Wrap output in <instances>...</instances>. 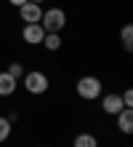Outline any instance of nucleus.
<instances>
[{"instance_id": "9b49d317", "label": "nucleus", "mask_w": 133, "mask_h": 147, "mask_svg": "<svg viewBox=\"0 0 133 147\" xmlns=\"http://www.w3.org/2000/svg\"><path fill=\"white\" fill-rule=\"evenodd\" d=\"M8 136H11V120L0 115V144H3V142L8 139Z\"/></svg>"}, {"instance_id": "4468645a", "label": "nucleus", "mask_w": 133, "mask_h": 147, "mask_svg": "<svg viewBox=\"0 0 133 147\" xmlns=\"http://www.w3.org/2000/svg\"><path fill=\"white\" fill-rule=\"evenodd\" d=\"M120 99H122V105H125V107H133V94H130V91H125Z\"/></svg>"}, {"instance_id": "6e6552de", "label": "nucleus", "mask_w": 133, "mask_h": 147, "mask_svg": "<svg viewBox=\"0 0 133 147\" xmlns=\"http://www.w3.org/2000/svg\"><path fill=\"white\" fill-rule=\"evenodd\" d=\"M16 91V78H11L8 72H0V96H11Z\"/></svg>"}, {"instance_id": "dca6fc26", "label": "nucleus", "mask_w": 133, "mask_h": 147, "mask_svg": "<svg viewBox=\"0 0 133 147\" xmlns=\"http://www.w3.org/2000/svg\"><path fill=\"white\" fill-rule=\"evenodd\" d=\"M32 3H43V0H32Z\"/></svg>"}, {"instance_id": "f8f14e48", "label": "nucleus", "mask_w": 133, "mask_h": 147, "mask_svg": "<svg viewBox=\"0 0 133 147\" xmlns=\"http://www.w3.org/2000/svg\"><path fill=\"white\" fill-rule=\"evenodd\" d=\"M122 46H125V51L133 48V27H130V24L122 27Z\"/></svg>"}, {"instance_id": "f257e3e1", "label": "nucleus", "mask_w": 133, "mask_h": 147, "mask_svg": "<svg viewBox=\"0 0 133 147\" xmlns=\"http://www.w3.org/2000/svg\"><path fill=\"white\" fill-rule=\"evenodd\" d=\"M67 24V13L61 11V8H51V11H43L40 16V27L45 32H61Z\"/></svg>"}, {"instance_id": "f03ea898", "label": "nucleus", "mask_w": 133, "mask_h": 147, "mask_svg": "<svg viewBox=\"0 0 133 147\" xmlns=\"http://www.w3.org/2000/svg\"><path fill=\"white\" fill-rule=\"evenodd\" d=\"M77 96L80 99H96V96H101V80L99 78H93V75H85V78H80L77 80Z\"/></svg>"}, {"instance_id": "1a4fd4ad", "label": "nucleus", "mask_w": 133, "mask_h": 147, "mask_svg": "<svg viewBox=\"0 0 133 147\" xmlns=\"http://www.w3.org/2000/svg\"><path fill=\"white\" fill-rule=\"evenodd\" d=\"M43 46H45L48 51H59V48H61V38H59V32H45V38H43Z\"/></svg>"}, {"instance_id": "39448f33", "label": "nucleus", "mask_w": 133, "mask_h": 147, "mask_svg": "<svg viewBox=\"0 0 133 147\" xmlns=\"http://www.w3.org/2000/svg\"><path fill=\"white\" fill-rule=\"evenodd\" d=\"M21 38H24V43H29V46H37V43H43V38H45V30H43L40 24H24Z\"/></svg>"}, {"instance_id": "ddd939ff", "label": "nucleus", "mask_w": 133, "mask_h": 147, "mask_svg": "<svg viewBox=\"0 0 133 147\" xmlns=\"http://www.w3.org/2000/svg\"><path fill=\"white\" fill-rule=\"evenodd\" d=\"M5 72L11 75V78H16V80H19V78H24V67L13 62V64H11V67H8V70H5Z\"/></svg>"}, {"instance_id": "0eeeda50", "label": "nucleus", "mask_w": 133, "mask_h": 147, "mask_svg": "<svg viewBox=\"0 0 133 147\" xmlns=\"http://www.w3.org/2000/svg\"><path fill=\"white\" fill-rule=\"evenodd\" d=\"M117 128H120L122 134H130L133 131V110L130 107H122L117 112Z\"/></svg>"}, {"instance_id": "7ed1b4c3", "label": "nucleus", "mask_w": 133, "mask_h": 147, "mask_svg": "<svg viewBox=\"0 0 133 147\" xmlns=\"http://www.w3.org/2000/svg\"><path fill=\"white\" fill-rule=\"evenodd\" d=\"M24 88L35 94V96H40V94L48 91V75L45 72H24Z\"/></svg>"}, {"instance_id": "20e7f679", "label": "nucleus", "mask_w": 133, "mask_h": 147, "mask_svg": "<svg viewBox=\"0 0 133 147\" xmlns=\"http://www.w3.org/2000/svg\"><path fill=\"white\" fill-rule=\"evenodd\" d=\"M19 16H21V22H27V24H40L43 8H40V3H32V0H27L24 5H19Z\"/></svg>"}, {"instance_id": "423d86ee", "label": "nucleus", "mask_w": 133, "mask_h": 147, "mask_svg": "<svg viewBox=\"0 0 133 147\" xmlns=\"http://www.w3.org/2000/svg\"><path fill=\"white\" fill-rule=\"evenodd\" d=\"M101 107H104L106 115H117V112L125 107V105H122V99L117 96V94H106V96L101 99Z\"/></svg>"}, {"instance_id": "9d476101", "label": "nucleus", "mask_w": 133, "mask_h": 147, "mask_svg": "<svg viewBox=\"0 0 133 147\" xmlns=\"http://www.w3.org/2000/svg\"><path fill=\"white\" fill-rule=\"evenodd\" d=\"M75 147H99V139L93 134H77L75 136Z\"/></svg>"}, {"instance_id": "2eb2a0df", "label": "nucleus", "mask_w": 133, "mask_h": 147, "mask_svg": "<svg viewBox=\"0 0 133 147\" xmlns=\"http://www.w3.org/2000/svg\"><path fill=\"white\" fill-rule=\"evenodd\" d=\"M8 3H11V5H16V8H19V5H24V3H27V0H8Z\"/></svg>"}]
</instances>
